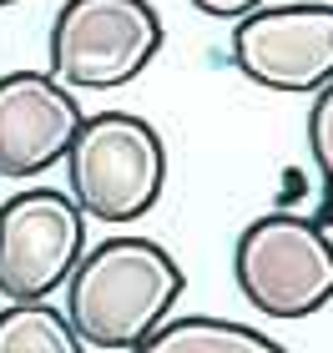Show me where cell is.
Segmentation results:
<instances>
[{
  "label": "cell",
  "mask_w": 333,
  "mask_h": 353,
  "mask_svg": "<svg viewBox=\"0 0 333 353\" xmlns=\"http://www.w3.org/2000/svg\"><path fill=\"white\" fill-rule=\"evenodd\" d=\"M182 263L152 237H106L86 248L66 278V323L86 348L132 353L172 318L182 298Z\"/></svg>",
  "instance_id": "obj_1"
},
{
  "label": "cell",
  "mask_w": 333,
  "mask_h": 353,
  "mask_svg": "<svg viewBox=\"0 0 333 353\" xmlns=\"http://www.w3.org/2000/svg\"><path fill=\"white\" fill-rule=\"evenodd\" d=\"M66 197L106 228L147 217L167 187L162 132L137 111H97L66 147Z\"/></svg>",
  "instance_id": "obj_2"
},
{
  "label": "cell",
  "mask_w": 333,
  "mask_h": 353,
  "mask_svg": "<svg viewBox=\"0 0 333 353\" xmlns=\"http://www.w3.org/2000/svg\"><path fill=\"white\" fill-rule=\"evenodd\" d=\"M167 26L152 0H66L51 15L46 71L71 91L132 86L162 56Z\"/></svg>",
  "instance_id": "obj_3"
},
{
  "label": "cell",
  "mask_w": 333,
  "mask_h": 353,
  "mask_svg": "<svg viewBox=\"0 0 333 353\" xmlns=\"http://www.w3.org/2000/svg\"><path fill=\"white\" fill-rule=\"evenodd\" d=\"M232 278L258 313L298 323L333 303V237L313 217L263 212L237 232Z\"/></svg>",
  "instance_id": "obj_4"
},
{
  "label": "cell",
  "mask_w": 333,
  "mask_h": 353,
  "mask_svg": "<svg viewBox=\"0 0 333 353\" xmlns=\"http://www.w3.org/2000/svg\"><path fill=\"white\" fill-rule=\"evenodd\" d=\"M86 252V212L66 187H26L0 202V298L51 303Z\"/></svg>",
  "instance_id": "obj_5"
},
{
  "label": "cell",
  "mask_w": 333,
  "mask_h": 353,
  "mask_svg": "<svg viewBox=\"0 0 333 353\" xmlns=\"http://www.w3.org/2000/svg\"><path fill=\"white\" fill-rule=\"evenodd\" d=\"M232 66L263 91L313 96L333 81V0L258 6L232 21Z\"/></svg>",
  "instance_id": "obj_6"
},
{
  "label": "cell",
  "mask_w": 333,
  "mask_h": 353,
  "mask_svg": "<svg viewBox=\"0 0 333 353\" xmlns=\"http://www.w3.org/2000/svg\"><path fill=\"white\" fill-rule=\"evenodd\" d=\"M81 96L61 86L51 71L0 76V176H41L66 157L81 132Z\"/></svg>",
  "instance_id": "obj_7"
},
{
  "label": "cell",
  "mask_w": 333,
  "mask_h": 353,
  "mask_svg": "<svg viewBox=\"0 0 333 353\" xmlns=\"http://www.w3.org/2000/svg\"><path fill=\"white\" fill-rule=\"evenodd\" d=\"M132 353H283V343L268 339L252 323H232V318H212V313H187V318H167Z\"/></svg>",
  "instance_id": "obj_8"
},
{
  "label": "cell",
  "mask_w": 333,
  "mask_h": 353,
  "mask_svg": "<svg viewBox=\"0 0 333 353\" xmlns=\"http://www.w3.org/2000/svg\"><path fill=\"white\" fill-rule=\"evenodd\" d=\"M0 353H86L56 303H6L0 308Z\"/></svg>",
  "instance_id": "obj_9"
},
{
  "label": "cell",
  "mask_w": 333,
  "mask_h": 353,
  "mask_svg": "<svg viewBox=\"0 0 333 353\" xmlns=\"http://www.w3.org/2000/svg\"><path fill=\"white\" fill-rule=\"evenodd\" d=\"M308 157L319 176H328L333 187V81L323 91H313V106H308Z\"/></svg>",
  "instance_id": "obj_10"
},
{
  "label": "cell",
  "mask_w": 333,
  "mask_h": 353,
  "mask_svg": "<svg viewBox=\"0 0 333 353\" xmlns=\"http://www.w3.org/2000/svg\"><path fill=\"white\" fill-rule=\"evenodd\" d=\"M187 6L197 15H208V21H243V15H252L268 0H187Z\"/></svg>",
  "instance_id": "obj_11"
},
{
  "label": "cell",
  "mask_w": 333,
  "mask_h": 353,
  "mask_svg": "<svg viewBox=\"0 0 333 353\" xmlns=\"http://www.w3.org/2000/svg\"><path fill=\"white\" fill-rule=\"evenodd\" d=\"M6 6H15V0H0V10H6Z\"/></svg>",
  "instance_id": "obj_12"
}]
</instances>
